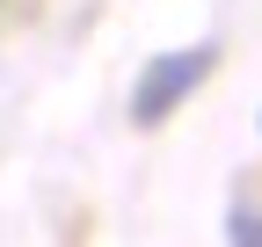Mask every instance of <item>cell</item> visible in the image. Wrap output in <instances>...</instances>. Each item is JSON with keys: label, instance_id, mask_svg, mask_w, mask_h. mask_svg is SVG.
Masks as SVG:
<instances>
[{"label": "cell", "instance_id": "obj_1", "mask_svg": "<svg viewBox=\"0 0 262 247\" xmlns=\"http://www.w3.org/2000/svg\"><path fill=\"white\" fill-rule=\"evenodd\" d=\"M219 66L211 44H189V51H160L153 66L139 73V87H131V124H168L196 87H204V73Z\"/></svg>", "mask_w": 262, "mask_h": 247}, {"label": "cell", "instance_id": "obj_2", "mask_svg": "<svg viewBox=\"0 0 262 247\" xmlns=\"http://www.w3.org/2000/svg\"><path fill=\"white\" fill-rule=\"evenodd\" d=\"M226 240L233 247H262V204H233L226 211Z\"/></svg>", "mask_w": 262, "mask_h": 247}]
</instances>
